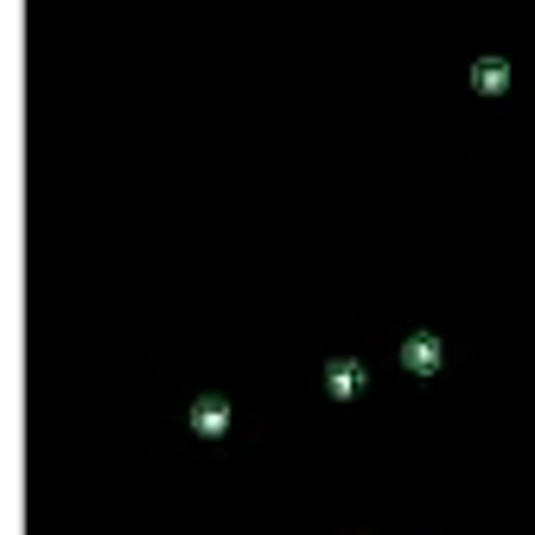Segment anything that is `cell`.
Wrapping results in <instances>:
<instances>
[{
    "mask_svg": "<svg viewBox=\"0 0 535 535\" xmlns=\"http://www.w3.org/2000/svg\"><path fill=\"white\" fill-rule=\"evenodd\" d=\"M402 364H408L414 376H427V370H440V338H427V332H414V338L402 344Z\"/></svg>",
    "mask_w": 535,
    "mask_h": 535,
    "instance_id": "obj_1",
    "label": "cell"
},
{
    "mask_svg": "<svg viewBox=\"0 0 535 535\" xmlns=\"http://www.w3.org/2000/svg\"><path fill=\"white\" fill-rule=\"evenodd\" d=\"M192 427L217 440L223 427H230V402H223V395H204V402H192Z\"/></svg>",
    "mask_w": 535,
    "mask_h": 535,
    "instance_id": "obj_2",
    "label": "cell"
},
{
    "mask_svg": "<svg viewBox=\"0 0 535 535\" xmlns=\"http://www.w3.org/2000/svg\"><path fill=\"white\" fill-rule=\"evenodd\" d=\"M325 389H332L338 402H351V395L364 389V364H351V357H338V364L325 370Z\"/></svg>",
    "mask_w": 535,
    "mask_h": 535,
    "instance_id": "obj_3",
    "label": "cell"
},
{
    "mask_svg": "<svg viewBox=\"0 0 535 535\" xmlns=\"http://www.w3.org/2000/svg\"><path fill=\"white\" fill-rule=\"evenodd\" d=\"M472 83H478V90H504V83H510V64H504V58L472 64Z\"/></svg>",
    "mask_w": 535,
    "mask_h": 535,
    "instance_id": "obj_4",
    "label": "cell"
}]
</instances>
